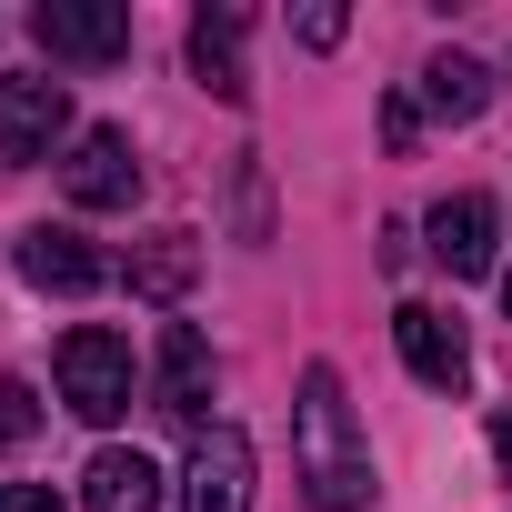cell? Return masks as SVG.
Returning <instances> with one entry per match:
<instances>
[{"label": "cell", "instance_id": "obj_1", "mask_svg": "<svg viewBox=\"0 0 512 512\" xmlns=\"http://www.w3.org/2000/svg\"><path fill=\"white\" fill-rule=\"evenodd\" d=\"M292 472H302V492L322 502V512H372V442H362V422H352V392H342V372L332 362H312L302 372V402H292Z\"/></svg>", "mask_w": 512, "mask_h": 512}, {"label": "cell", "instance_id": "obj_2", "mask_svg": "<svg viewBox=\"0 0 512 512\" xmlns=\"http://www.w3.org/2000/svg\"><path fill=\"white\" fill-rule=\"evenodd\" d=\"M61 402L101 432V422H121L131 412V342L121 332H101V322H81V332H61Z\"/></svg>", "mask_w": 512, "mask_h": 512}, {"label": "cell", "instance_id": "obj_3", "mask_svg": "<svg viewBox=\"0 0 512 512\" xmlns=\"http://www.w3.org/2000/svg\"><path fill=\"white\" fill-rule=\"evenodd\" d=\"M31 41H41L51 61L111 71V61L131 51V11H121V0H41V11H31Z\"/></svg>", "mask_w": 512, "mask_h": 512}, {"label": "cell", "instance_id": "obj_4", "mask_svg": "<svg viewBox=\"0 0 512 512\" xmlns=\"http://www.w3.org/2000/svg\"><path fill=\"white\" fill-rule=\"evenodd\" d=\"M61 131H71V81H51V71L0 81V161H51Z\"/></svg>", "mask_w": 512, "mask_h": 512}, {"label": "cell", "instance_id": "obj_5", "mask_svg": "<svg viewBox=\"0 0 512 512\" xmlns=\"http://www.w3.org/2000/svg\"><path fill=\"white\" fill-rule=\"evenodd\" d=\"M61 181H71V201H81V211H131V201H141V151H131V131L91 121V131L71 141Z\"/></svg>", "mask_w": 512, "mask_h": 512}, {"label": "cell", "instance_id": "obj_6", "mask_svg": "<svg viewBox=\"0 0 512 512\" xmlns=\"http://www.w3.org/2000/svg\"><path fill=\"white\" fill-rule=\"evenodd\" d=\"M181 512H251V432H241V422H211V432L191 442Z\"/></svg>", "mask_w": 512, "mask_h": 512}, {"label": "cell", "instance_id": "obj_7", "mask_svg": "<svg viewBox=\"0 0 512 512\" xmlns=\"http://www.w3.org/2000/svg\"><path fill=\"white\" fill-rule=\"evenodd\" d=\"M392 342H402L412 382H432V392H462V382H472V342H462V322H452V312L402 302V312H392Z\"/></svg>", "mask_w": 512, "mask_h": 512}, {"label": "cell", "instance_id": "obj_8", "mask_svg": "<svg viewBox=\"0 0 512 512\" xmlns=\"http://www.w3.org/2000/svg\"><path fill=\"white\" fill-rule=\"evenodd\" d=\"M151 402H161V422H181L191 442L211 432V342H201L191 322L161 332V382H151Z\"/></svg>", "mask_w": 512, "mask_h": 512}, {"label": "cell", "instance_id": "obj_9", "mask_svg": "<svg viewBox=\"0 0 512 512\" xmlns=\"http://www.w3.org/2000/svg\"><path fill=\"white\" fill-rule=\"evenodd\" d=\"M11 262H21V282H31V292H101V282H111V262H101V251H91L71 221L21 231V251H11Z\"/></svg>", "mask_w": 512, "mask_h": 512}, {"label": "cell", "instance_id": "obj_10", "mask_svg": "<svg viewBox=\"0 0 512 512\" xmlns=\"http://www.w3.org/2000/svg\"><path fill=\"white\" fill-rule=\"evenodd\" d=\"M432 262L452 272V282H472V272H492V201L482 191H452V201H432Z\"/></svg>", "mask_w": 512, "mask_h": 512}, {"label": "cell", "instance_id": "obj_11", "mask_svg": "<svg viewBox=\"0 0 512 512\" xmlns=\"http://www.w3.org/2000/svg\"><path fill=\"white\" fill-rule=\"evenodd\" d=\"M241 31H251V11H201L191 21V71H201V91H221V101H251V71H241Z\"/></svg>", "mask_w": 512, "mask_h": 512}, {"label": "cell", "instance_id": "obj_12", "mask_svg": "<svg viewBox=\"0 0 512 512\" xmlns=\"http://www.w3.org/2000/svg\"><path fill=\"white\" fill-rule=\"evenodd\" d=\"M81 492H91V512H161V462L151 452H101L91 472H81Z\"/></svg>", "mask_w": 512, "mask_h": 512}, {"label": "cell", "instance_id": "obj_13", "mask_svg": "<svg viewBox=\"0 0 512 512\" xmlns=\"http://www.w3.org/2000/svg\"><path fill=\"white\" fill-rule=\"evenodd\" d=\"M191 272H201V231H151V241L131 251V292H141V302H181Z\"/></svg>", "mask_w": 512, "mask_h": 512}, {"label": "cell", "instance_id": "obj_14", "mask_svg": "<svg viewBox=\"0 0 512 512\" xmlns=\"http://www.w3.org/2000/svg\"><path fill=\"white\" fill-rule=\"evenodd\" d=\"M492 101V71L482 61H462V51H442L432 71H422V111H442V121H472Z\"/></svg>", "mask_w": 512, "mask_h": 512}, {"label": "cell", "instance_id": "obj_15", "mask_svg": "<svg viewBox=\"0 0 512 512\" xmlns=\"http://www.w3.org/2000/svg\"><path fill=\"white\" fill-rule=\"evenodd\" d=\"M31 432H41V392L31 382H0V452H21Z\"/></svg>", "mask_w": 512, "mask_h": 512}, {"label": "cell", "instance_id": "obj_16", "mask_svg": "<svg viewBox=\"0 0 512 512\" xmlns=\"http://www.w3.org/2000/svg\"><path fill=\"white\" fill-rule=\"evenodd\" d=\"M292 41H302V51H332V41H342V11H292Z\"/></svg>", "mask_w": 512, "mask_h": 512}, {"label": "cell", "instance_id": "obj_17", "mask_svg": "<svg viewBox=\"0 0 512 512\" xmlns=\"http://www.w3.org/2000/svg\"><path fill=\"white\" fill-rule=\"evenodd\" d=\"M412 131H422V101H402V91H392V101H382V141H392V151H412Z\"/></svg>", "mask_w": 512, "mask_h": 512}, {"label": "cell", "instance_id": "obj_18", "mask_svg": "<svg viewBox=\"0 0 512 512\" xmlns=\"http://www.w3.org/2000/svg\"><path fill=\"white\" fill-rule=\"evenodd\" d=\"M0 512H61V502H51L41 482H11V492H0Z\"/></svg>", "mask_w": 512, "mask_h": 512}, {"label": "cell", "instance_id": "obj_19", "mask_svg": "<svg viewBox=\"0 0 512 512\" xmlns=\"http://www.w3.org/2000/svg\"><path fill=\"white\" fill-rule=\"evenodd\" d=\"M492 452H502V472H512V412H502V422H492Z\"/></svg>", "mask_w": 512, "mask_h": 512}, {"label": "cell", "instance_id": "obj_20", "mask_svg": "<svg viewBox=\"0 0 512 512\" xmlns=\"http://www.w3.org/2000/svg\"><path fill=\"white\" fill-rule=\"evenodd\" d=\"M502 302H512V272H502Z\"/></svg>", "mask_w": 512, "mask_h": 512}]
</instances>
